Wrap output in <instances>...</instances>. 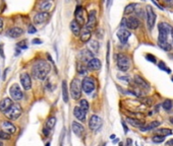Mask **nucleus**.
I'll return each instance as SVG.
<instances>
[{"label":"nucleus","instance_id":"f257e3e1","mask_svg":"<svg viewBox=\"0 0 173 146\" xmlns=\"http://www.w3.org/2000/svg\"><path fill=\"white\" fill-rule=\"evenodd\" d=\"M51 71V65L44 60H40L34 64L32 68V73L35 78L44 80Z\"/></svg>","mask_w":173,"mask_h":146},{"label":"nucleus","instance_id":"f03ea898","mask_svg":"<svg viewBox=\"0 0 173 146\" xmlns=\"http://www.w3.org/2000/svg\"><path fill=\"white\" fill-rule=\"evenodd\" d=\"M116 64L117 68L122 72H126L130 68V59L127 55L119 53L116 55Z\"/></svg>","mask_w":173,"mask_h":146},{"label":"nucleus","instance_id":"7ed1b4c3","mask_svg":"<svg viewBox=\"0 0 173 146\" xmlns=\"http://www.w3.org/2000/svg\"><path fill=\"white\" fill-rule=\"evenodd\" d=\"M70 96L73 99H81L82 96V81L79 80L77 78L72 79V81L70 82Z\"/></svg>","mask_w":173,"mask_h":146},{"label":"nucleus","instance_id":"20e7f679","mask_svg":"<svg viewBox=\"0 0 173 146\" xmlns=\"http://www.w3.org/2000/svg\"><path fill=\"white\" fill-rule=\"evenodd\" d=\"M146 17H147V25L150 30H153L155 24H156V19H157V15L155 13L154 9L152 6H148L146 7Z\"/></svg>","mask_w":173,"mask_h":146},{"label":"nucleus","instance_id":"39448f33","mask_svg":"<svg viewBox=\"0 0 173 146\" xmlns=\"http://www.w3.org/2000/svg\"><path fill=\"white\" fill-rule=\"evenodd\" d=\"M121 27H125L128 30H136L139 27V20L136 16H130L127 19H123L121 21Z\"/></svg>","mask_w":173,"mask_h":146},{"label":"nucleus","instance_id":"423d86ee","mask_svg":"<svg viewBox=\"0 0 173 146\" xmlns=\"http://www.w3.org/2000/svg\"><path fill=\"white\" fill-rule=\"evenodd\" d=\"M22 109L19 104H13V106L10 107V110L6 113V117L10 120H16L22 116Z\"/></svg>","mask_w":173,"mask_h":146},{"label":"nucleus","instance_id":"0eeeda50","mask_svg":"<svg viewBox=\"0 0 173 146\" xmlns=\"http://www.w3.org/2000/svg\"><path fill=\"white\" fill-rule=\"evenodd\" d=\"M9 93L11 96V99H13L15 102H19L20 99H22L24 97V93H22V88L19 87V84L13 83L9 88Z\"/></svg>","mask_w":173,"mask_h":146},{"label":"nucleus","instance_id":"6e6552de","mask_svg":"<svg viewBox=\"0 0 173 146\" xmlns=\"http://www.w3.org/2000/svg\"><path fill=\"white\" fill-rule=\"evenodd\" d=\"M103 126V120L99 116H96V115H93V116L90 118L89 120V127L92 131L97 132L100 131V129Z\"/></svg>","mask_w":173,"mask_h":146},{"label":"nucleus","instance_id":"1a4fd4ad","mask_svg":"<svg viewBox=\"0 0 173 146\" xmlns=\"http://www.w3.org/2000/svg\"><path fill=\"white\" fill-rule=\"evenodd\" d=\"M82 90H84V93H86L88 94H91L93 91L95 90L96 84H95V80L93 78L86 77V78L82 79Z\"/></svg>","mask_w":173,"mask_h":146},{"label":"nucleus","instance_id":"9d476101","mask_svg":"<svg viewBox=\"0 0 173 146\" xmlns=\"http://www.w3.org/2000/svg\"><path fill=\"white\" fill-rule=\"evenodd\" d=\"M74 16H76V21L79 25H86V12L82 6H77L76 11H74Z\"/></svg>","mask_w":173,"mask_h":146},{"label":"nucleus","instance_id":"9b49d317","mask_svg":"<svg viewBox=\"0 0 173 146\" xmlns=\"http://www.w3.org/2000/svg\"><path fill=\"white\" fill-rule=\"evenodd\" d=\"M93 57H94V53L91 52L89 49H84V50H82L81 52L79 53V61H81V63L88 64L92 59H94Z\"/></svg>","mask_w":173,"mask_h":146},{"label":"nucleus","instance_id":"f8f14e48","mask_svg":"<svg viewBox=\"0 0 173 146\" xmlns=\"http://www.w3.org/2000/svg\"><path fill=\"white\" fill-rule=\"evenodd\" d=\"M96 27H97L96 11H94V10H93L91 13L89 14V16H88V20H87V22H86V25H85V27L88 29L89 30H91V32H93Z\"/></svg>","mask_w":173,"mask_h":146},{"label":"nucleus","instance_id":"ddd939ff","mask_svg":"<svg viewBox=\"0 0 173 146\" xmlns=\"http://www.w3.org/2000/svg\"><path fill=\"white\" fill-rule=\"evenodd\" d=\"M19 79H20V83H22L25 90H30V89L32 88V79H31V76L29 73L27 72L22 73L19 76Z\"/></svg>","mask_w":173,"mask_h":146},{"label":"nucleus","instance_id":"4468645a","mask_svg":"<svg viewBox=\"0 0 173 146\" xmlns=\"http://www.w3.org/2000/svg\"><path fill=\"white\" fill-rule=\"evenodd\" d=\"M133 81H135V83L136 84V86L139 87L141 89H144V90H150V88H151V85H150V83L148 82V81L139 75H136L135 77H133Z\"/></svg>","mask_w":173,"mask_h":146},{"label":"nucleus","instance_id":"2eb2a0df","mask_svg":"<svg viewBox=\"0 0 173 146\" xmlns=\"http://www.w3.org/2000/svg\"><path fill=\"white\" fill-rule=\"evenodd\" d=\"M13 106V102L9 97H5V99L0 101V112L6 114L10 110V107Z\"/></svg>","mask_w":173,"mask_h":146},{"label":"nucleus","instance_id":"dca6fc26","mask_svg":"<svg viewBox=\"0 0 173 146\" xmlns=\"http://www.w3.org/2000/svg\"><path fill=\"white\" fill-rule=\"evenodd\" d=\"M116 36H117V38L119 39L121 43H126L127 42V40L130 39V37L131 36V33L127 29H125V27H123V29L121 27L120 30H117Z\"/></svg>","mask_w":173,"mask_h":146},{"label":"nucleus","instance_id":"f3484780","mask_svg":"<svg viewBox=\"0 0 173 146\" xmlns=\"http://www.w3.org/2000/svg\"><path fill=\"white\" fill-rule=\"evenodd\" d=\"M49 13L48 12H38L37 14L34 16V22L36 24H44L46 22L47 20L49 19Z\"/></svg>","mask_w":173,"mask_h":146},{"label":"nucleus","instance_id":"a211bd4d","mask_svg":"<svg viewBox=\"0 0 173 146\" xmlns=\"http://www.w3.org/2000/svg\"><path fill=\"white\" fill-rule=\"evenodd\" d=\"M22 34H24V30L20 29V27H11V29H9L6 32V36L11 38V39H16V38L20 37Z\"/></svg>","mask_w":173,"mask_h":146},{"label":"nucleus","instance_id":"6ab92c4d","mask_svg":"<svg viewBox=\"0 0 173 146\" xmlns=\"http://www.w3.org/2000/svg\"><path fill=\"white\" fill-rule=\"evenodd\" d=\"M1 128H2V130H3L4 132L8 133L9 135L14 134V133L16 132V127H15L11 122H8V121L2 122Z\"/></svg>","mask_w":173,"mask_h":146},{"label":"nucleus","instance_id":"aec40b11","mask_svg":"<svg viewBox=\"0 0 173 146\" xmlns=\"http://www.w3.org/2000/svg\"><path fill=\"white\" fill-rule=\"evenodd\" d=\"M73 115H74V117H76L77 120H79L81 122H82V123L86 122V120H87V112L84 111L82 107H74Z\"/></svg>","mask_w":173,"mask_h":146},{"label":"nucleus","instance_id":"412c9836","mask_svg":"<svg viewBox=\"0 0 173 146\" xmlns=\"http://www.w3.org/2000/svg\"><path fill=\"white\" fill-rule=\"evenodd\" d=\"M87 67H88L89 70L96 71V70H99V69H101L102 63H101V61H100L99 59L94 58V59H92V60L87 64Z\"/></svg>","mask_w":173,"mask_h":146},{"label":"nucleus","instance_id":"4be33fe9","mask_svg":"<svg viewBox=\"0 0 173 146\" xmlns=\"http://www.w3.org/2000/svg\"><path fill=\"white\" fill-rule=\"evenodd\" d=\"M71 128H72V132H73L74 134H76V136H79V137H82V134L85 133L84 126H82V124H79V123H77V122H72Z\"/></svg>","mask_w":173,"mask_h":146},{"label":"nucleus","instance_id":"5701e85b","mask_svg":"<svg viewBox=\"0 0 173 146\" xmlns=\"http://www.w3.org/2000/svg\"><path fill=\"white\" fill-rule=\"evenodd\" d=\"M158 30H159V36H158V42H168V36L169 33L166 32L163 27L161 24H158Z\"/></svg>","mask_w":173,"mask_h":146},{"label":"nucleus","instance_id":"b1692460","mask_svg":"<svg viewBox=\"0 0 173 146\" xmlns=\"http://www.w3.org/2000/svg\"><path fill=\"white\" fill-rule=\"evenodd\" d=\"M160 125H161V122L159 121H153L151 123H149L148 125H146V126L139 128V130H141L142 132H146V131H152V130H155L157 129Z\"/></svg>","mask_w":173,"mask_h":146},{"label":"nucleus","instance_id":"393cba45","mask_svg":"<svg viewBox=\"0 0 173 146\" xmlns=\"http://www.w3.org/2000/svg\"><path fill=\"white\" fill-rule=\"evenodd\" d=\"M91 37H92V32L89 30L86 27L82 30V33L79 35V38H81V41L82 43H88L90 40H91Z\"/></svg>","mask_w":173,"mask_h":146},{"label":"nucleus","instance_id":"a878e982","mask_svg":"<svg viewBox=\"0 0 173 146\" xmlns=\"http://www.w3.org/2000/svg\"><path fill=\"white\" fill-rule=\"evenodd\" d=\"M126 122L128 123L130 125L133 127H138V128H142L145 126V122L142 121V120H139V119H136V118H130V117H127L126 118Z\"/></svg>","mask_w":173,"mask_h":146},{"label":"nucleus","instance_id":"bb28decb","mask_svg":"<svg viewBox=\"0 0 173 146\" xmlns=\"http://www.w3.org/2000/svg\"><path fill=\"white\" fill-rule=\"evenodd\" d=\"M70 30L74 36H79L82 33L81 25L77 24L76 20H72V21L70 22Z\"/></svg>","mask_w":173,"mask_h":146},{"label":"nucleus","instance_id":"cd10ccee","mask_svg":"<svg viewBox=\"0 0 173 146\" xmlns=\"http://www.w3.org/2000/svg\"><path fill=\"white\" fill-rule=\"evenodd\" d=\"M156 135H161V136H170V135H172L173 131L171 129H168V128H162V129H156Z\"/></svg>","mask_w":173,"mask_h":146},{"label":"nucleus","instance_id":"c85d7f7f","mask_svg":"<svg viewBox=\"0 0 173 146\" xmlns=\"http://www.w3.org/2000/svg\"><path fill=\"white\" fill-rule=\"evenodd\" d=\"M89 50L93 53H98L99 52V49H100V44L99 42L96 40H93L89 43Z\"/></svg>","mask_w":173,"mask_h":146},{"label":"nucleus","instance_id":"c756f323","mask_svg":"<svg viewBox=\"0 0 173 146\" xmlns=\"http://www.w3.org/2000/svg\"><path fill=\"white\" fill-rule=\"evenodd\" d=\"M76 71H77V73L81 74V75H87L89 69H88L87 65H84V63L79 62L76 65Z\"/></svg>","mask_w":173,"mask_h":146},{"label":"nucleus","instance_id":"7c9ffc66","mask_svg":"<svg viewBox=\"0 0 173 146\" xmlns=\"http://www.w3.org/2000/svg\"><path fill=\"white\" fill-rule=\"evenodd\" d=\"M62 97H63V102H68V88H67V84H66V81H62Z\"/></svg>","mask_w":173,"mask_h":146},{"label":"nucleus","instance_id":"2f4dec72","mask_svg":"<svg viewBox=\"0 0 173 146\" xmlns=\"http://www.w3.org/2000/svg\"><path fill=\"white\" fill-rule=\"evenodd\" d=\"M136 4L135 3H130L128 5H126L125 8H124V11H123V13L124 15H130L131 13H133V12L136 11Z\"/></svg>","mask_w":173,"mask_h":146},{"label":"nucleus","instance_id":"473e14b6","mask_svg":"<svg viewBox=\"0 0 173 146\" xmlns=\"http://www.w3.org/2000/svg\"><path fill=\"white\" fill-rule=\"evenodd\" d=\"M51 7H52V3L49 1H44L40 4V9L42 12H48V10H50Z\"/></svg>","mask_w":173,"mask_h":146},{"label":"nucleus","instance_id":"72a5a7b5","mask_svg":"<svg viewBox=\"0 0 173 146\" xmlns=\"http://www.w3.org/2000/svg\"><path fill=\"white\" fill-rule=\"evenodd\" d=\"M55 125H56V118L55 117L48 118L47 122H46V128H48L49 130H52Z\"/></svg>","mask_w":173,"mask_h":146},{"label":"nucleus","instance_id":"f704fd0d","mask_svg":"<svg viewBox=\"0 0 173 146\" xmlns=\"http://www.w3.org/2000/svg\"><path fill=\"white\" fill-rule=\"evenodd\" d=\"M158 46L162 49V50L166 51V52H169V51L172 49V45L168 42H158Z\"/></svg>","mask_w":173,"mask_h":146},{"label":"nucleus","instance_id":"c9c22d12","mask_svg":"<svg viewBox=\"0 0 173 146\" xmlns=\"http://www.w3.org/2000/svg\"><path fill=\"white\" fill-rule=\"evenodd\" d=\"M172 107H173V104H172V101H170V99H165L163 104H162V107H163L165 111H170V110L172 109Z\"/></svg>","mask_w":173,"mask_h":146},{"label":"nucleus","instance_id":"e433bc0d","mask_svg":"<svg viewBox=\"0 0 173 146\" xmlns=\"http://www.w3.org/2000/svg\"><path fill=\"white\" fill-rule=\"evenodd\" d=\"M139 102H142V104H144L145 106H152L153 104V99H151V97H139Z\"/></svg>","mask_w":173,"mask_h":146},{"label":"nucleus","instance_id":"4c0bfd02","mask_svg":"<svg viewBox=\"0 0 173 146\" xmlns=\"http://www.w3.org/2000/svg\"><path fill=\"white\" fill-rule=\"evenodd\" d=\"M79 107H82V109L86 112L89 111L90 104L89 102H88V101H86V99H81V101H79Z\"/></svg>","mask_w":173,"mask_h":146},{"label":"nucleus","instance_id":"58836bf2","mask_svg":"<svg viewBox=\"0 0 173 146\" xmlns=\"http://www.w3.org/2000/svg\"><path fill=\"white\" fill-rule=\"evenodd\" d=\"M162 25V27H163V29L166 30V32H168L169 33V35L170 34H173V27L172 25H170L169 24H167V22H161V24H160Z\"/></svg>","mask_w":173,"mask_h":146},{"label":"nucleus","instance_id":"ea45409f","mask_svg":"<svg viewBox=\"0 0 173 146\" xmlns=\"http://www.w3.org/2000/svg\"><path fill=\"white\" fill-rule=\"evenodd\" d=\"M154 143H162L165 141V137L161 136V135H155V136L152 138Z\"/></svg>","mask_w":173,"mask_h":146},{"label":"nucleus","instance_id":"a19ab883","mask_svg":"<svg viewBox=\"0 0 173 146\" xmlns=\"http://www.w3.org/2000/svg\"><path fill=\"white\" fill-rule=\"evenodd\" d=\"M158 67L161 69V70H164V71H166L167 73H170L171 71H170V69L167 67L166 66V64H165L163 61H160V62L158 63Z\"/></svg>","mask_w":173,"mask_h":146},{"label":"nucleus","instance_id":"79ce46f5","mask_svg":"<svg viewBox=\"0 0 173 146\" xmlns=\"http://www.w3.org/2000/svg\"><path fill=\"white\" fill-rule=\"evenodd\" d=\"M0 139L1 140H9L10 135L8 134V133L4 132L3 130H0Z\"/></svg>","mask_w":173,"mask_h":146},{"label":"nucleus","instance_id":"37998d69","mask_svg":"<svg viewBox=\"0 0 173 146\" xmlns=\"http://www.w3.org/2000/svg\"><path fill=\"white\" fill-rule=\"evenodd\" d=\"M17 47L20 48V49H24V50H25V49L28 48V46H27V43H25V41H22V42H19V43H17Z\"/></svg>","mask_w":173,"mask_h":146},{"label":"nucleus","instance_id":"c03bdc74","mask_svg":"<svg viewBox=\"0 0 173 146\" xmlns=\"http://www.w3.org/2000/svg\"><path fill=\"white\" fill-rule=\"evenodd\" d=\"M146 59H147L148 61H151V62H153V63H156V62H157L156 57H154V56L151 55V54H148V55L146 56Z\"/></svg>","mask_w":173,"mask_h":146},{"label":"nucleus","instance_id":"a18cd8bd","mask_svg":"<svg viewBox=\"0 0 173 146\" xmlns=\"http://www.w3.org/2000/svg\"><path fill=\"white\" fill-rule=\"evenodd\" d=\"M29 34H36L37 33V29L34 27L33 24H30V27H29Z\"/></svg>","mask_w":173,"mask_h":146},{"label":"nucleus","instance_id":"49530a36","mask_svg":"<svg viewBox=\"0 0 173 146\" xmlns=\"http://www.w3.org/2000/svg\"><path fill=\"white\" fill-rule=\"evenodd\" d=\"M50 131H51V130H49L48 128H46V127L43 129V133H44V135H45V136H48L49 133H50Z\"/></svg>","mask_w":173,"mask_h":146},{"label":"nucleus","instance_id":"de8ad7c7","mask_svg":"<svg viewBox=\"0 0 173 146\" xmlns=\"http://www.w3.org/2000/svg\"><path fill=\"white\" fill-rule=\"evenodd\" d=\"M0 56H1L2 58H5V56H4V54H3V45H0Z\"/></svg>","mask_w":173,"mask_h":146},{"label":"nucleus","instance_id":"09e8293b","mask_svg":"<svg viewBox=\"0 0 173 146\" xmlns=\"http://www.w3.org/2000/svg\"><path fill=\"white\" fill-rule=\"evenodd\" d=\"M118 78L121 79V80H126L127 82L130 81V77L128 76H118Z\"/></svg>","mask_w":173,"mask_h":146},{"label":"nucleus","instance_id":"8fccbe9b","mask_svg":"<svg viewBox=\"0 0 173 146\" xmlns=\"http://www.w3.org/2000/svg\"><path fill=\"white\" fill-rule=\"evenodd\" d=\"M165 145H166V146H173V138H172V139L168 140V141L165 143Z\"/></svg>","mask_w":173,"mask_h":146},{"label":"nucleus","instance_id":"3c124183","mask_svg":"<svg viewBox=\"0 0 173 146\" xmlns=\"http://www.w3.org/2000/svg\"><path fill=\"white\" fill-rule=\"evenodd\" d=\"M42 41H41L40 39H35L33 40V44H42Z\"/></svg>","mask_w":173,"mask_h":146},{"label":"nucleus","instance_id":"603ef678","mask_svg":"<svg viewBox=\"0 0 173 146\" xmlns=\"http://www.w3.org/2000/svg\"><path fill=\"white\" fill-rule=\"evenodd\" d=\"M122 126H123V128H124L125 133H127V132H128V128H127V126L125 125V122H124V121H122Z\"/></svg>","mask_w":173,"mask_h":146},{"label":"nucleus","instance_id":"864d4df0","mask_svg":"<svg viewBox=\"0 0 173 146\" xmlns=\"http://www.w3.org/2000/svg\"><path fill=\"white\" fill-rule=\"evenodd\" d=\"M2 30H3V20L0 19V33L2 32Z\"/></svg>","mask_w":173,"mask_h":146},{"label":"nucleus","instance_id":"5fc2aeb1","mask_svg":"<svg viewBox=\"0 0 173 146\" xmlns=\"http://www.w3.org/2000/svg\"><path fill=\"white\" fill-rule=\"evenodd\" d=\"M7 70H8V69H6V70L4 71V73H3V77H2V79H3V80H5V77H6V72H7Z\"/></svg>","mask_w":173,"mask_h":146},{"label":"nucleus","instance_id":"6e6d98bb","mask_svg":"<svg viewBox=\"0 0 173 146\" xmlns=\"http://www.w3.org/2000/svg\"><path fill=\"white\" fill-rule=\"evenodd\" d=\"M169 121H170V123H171V124L173 125V117H170V118H169Z\"/></svg>","mask_w":173,"mask_h":146},{"label":"nucleus","instance_id":"4d7b16f0","mask_svg":"<svg viewBox=\"0 0 173 146\" xmlns=\"http://www.w3.org/2000/svg\"><path fill=\"white\" fill-rule=\"evenodd\" d=\"M0 146H3V143H2L1 140H0Z\"/></svg>","mask_w":173,"mask_h":146},{"label":"nucleus","instance_id":"13d9d810","mask_svg":"<svg viewBox=\"0 0 173 146\" xmlns=\"http://www.w3.org/2000/svg\"><path fill=\"white\" fill-rule=\"evenodd\" d=\"M171 37H172V47H173V34L171 35Z\"/></svg>","mask_w":173,"mask_h":146},{"label":"nucleus","instance_id":"bf43d9fd","mask_svg":"<svg viewBox=\"0 0 173 146\" xmlns=\"http://www.w3.org/2000/svg\"><path fill=\"white\" fill-rule=\"evenodd\" d=\"M46 146H50V142H48L47 144H46Z\"/></svg>","mask_w":173,"mask_h":146},{"label":"nucleus","instance_id":"052dcab7","mask_svg":"<svg viewBox=\"0 0 173 146\" xmlns=\"http://www.w3.org/2000/svg\"><path fill=\"white\" fill-rule=\"evenodd\" d=\"M171 79H172V81H173V76H172V77H171Z\"/></svg>","mask_w":173,"mask_h":146},{"label":"nucleus","instance_id":"680f3d73","mask_svg":"<svg viewBox=\"0 0 173 146\" xmlns=\"http://www.w3.org/2000/svg\"><path fill=\"white\" fill-rule=\"evenodd\" d=\"M103 146H106V144H104V145H103Z\"/></svg>","mask_w":173,"mask_h":146}]
</instances>
